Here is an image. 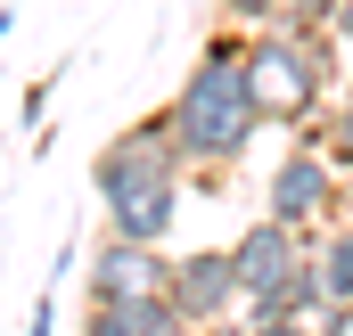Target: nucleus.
I'll return each instance as SVG.
<instances>
[{
  "label": "nucleus",
  "mask_w": 353,
  "mask_h": 336,
  "mask_svg": "<svg viewBox=\"0 0 353 336\" xmlns=\"http://www.w3.org/2000/svg\"><path fill=\"white\" fill-rule=\"evenodd\" d=\"M304 320H312V336H353V304H337V295H321V304H312Z\"/></svg>",
  "instance_id": "4468645a"
},
{
  "label": "nucleus",
  "mask_w": 353,
  "mask_h": 336,
  "mask_svg": "<svg viewBox=\"0 0 353 336\" xmlns=\"http://www.w3.org/2000/svg\"><path fill=\"white\" fill-rule=\"evenodd\" d=\"M345 222H353V172H345Z\"/></svg>",
  "instance_id": "aec40b11"
},
{
  "label": "nucleus",
  "mask_w": 353,
  "mask_h": 336,
  "mask_svg": "<svg viewBox=\"0 0 353 336\" xmlns=\"http://www.w3.org/2000/svg\"><path fill=\"white\" fill-rule=\"evenodd\" d=\"M165 304L181 312V328H214V320H239V262H230V246H189V254H173Z\"/></svg>",
  "instance_id": "39448f33"
},
{
  "label": "nucleus",
  "mask_w": 353,
  "mask_h": 336,
  "mask_svg": "<svg viewBox=\"0 0 353 336\" xmlns=\"http://www.w3.org/2000/svg\"><path fill=\"white\" fill-rule=\"evenodd\" d=\"M222 17L255 33V25H288V0H222Z\"/></svg>",
  "instance_id": "ddd939ff"
},
{
  "label": "nucleus",
  "mask_w": 353,
  "mask_h": 336,
  "mask_svg": "<svg viewBox=\"0 0 353 336\" xmlns=\"http://www.w3.org/2000/svg\"><path fill=\"white\" fill-rule=\"evenodd\" d=\"M304 230H288V222H247L239 238H230V262H239V304H271L279 287H288V271L304 262Z\"/></svg>",
  "instance_id": "0eeeda50"
},
{
  "label": "nucleus",
  "mask_w": 353,
  "mask_h": 336,
  "mask_svg": "<svg viewBox=\"0 0 353 336\" xmlns=\"http://www.w3.org/2000/svg\"><path fill=\"white\" fill-rule=\"evenodd\" d=\"M312 262H321V287H329L337 304H353V222H329V230L312 238Z\"/></svg>",
  "instance_id": "9b49d317"
},
{
  "label": "nucleus",
  "mask_w": 353,
  "mask_h": 336,
  "mask_svg": "<svg viewBox=\"0 0 353 336\" xmlns=\"http://www.w3.org/2000/svg\"><path fill=\"white\" fill-rule=\"evenodd\" d=\"M74 336H189V328L165 295H132V304H83Z\"/></svg>",
  "instance_id": "6e6552de"
},
{
  "label": "nucleus",
  "mask_w": 353,
  "mask_h": 336,
  "mask_svg": "<svg viewBox=\"0 0 353 336\" xmlns=\"http://www.w3.org/2000/svg\"><path fill=\"white\" fill-rule=\"evenodd\" d=\"M312 140H321V156H329L337 172H353V66H345V83L329 90V107H321Z\"/></svg>",
  "instance_id": "9d476101"
},
{
  "label": "nucleus",
  "mask_w": 353,
  "mask_h": 336,
  "mask_svg": "<svg viewBox=\"0 0 353 336\" xmlns=\"http://www.w3.org/2000/svg\"><path fill=\"white\" fill-rule=\"evenodd\" d=\"M239 328H247V336H312V320H296V312H263V304H239Z\"/></svg>",
  "instance_id": "f8f14e48"
},
{
  "label": "nucleus",
  "mask_w": 353,
  "mask_h": 336,
  "mask_svg": "<svg viewBox=\"0 0 353 336\" xmlns=\"http://www.w3.org/2000/svg\"><path fill=\"white\" fill-rule=\"evenodd\" d=\"M173 115V148H181V172H230L255 140L271 132L263 98L247 83V33H205L189 83L165 98Z\"/></svg>",
  "instance_id": "f257e3e1"
},
{
  "label": "nucleus",
  "mask_w": 353,
  "mask_h": 336,
  "mask_svg": "<svg viewBox=\"0 0 353 336\" xmlns=\"http://www.w3.org/2000/svg\"><path fill=\"white\" fill-rule=\"evenodd\" d=\"M165 180H181V148H173V115H165V107H148L140 123H123V132L99 148V165H90L99 205L140 197V189H165Z\"/></svg>",
  "instance_id": "20e7f679"
},
{
  "label": "nucleus",
  "mask_w": 353,
  "mask_h": 336,
  "mask_svg": "<svg viewBox=\"0 0 353 336\" xmlns=\"http://www.w3.org/2000/svg\"><path fill=\"white\" fill-rule=\"evenodd\" d=\"M263 213L288 222V230H304V238H321L329 222H345V172L321 156V140H288V156L263 180Z\"/></svg>",
  "instance_id": "7ed1b4c3"
},
{
  "label": "nucleus",
  "mask_w": 353,
  "mask_h": 336,
  "mask_svg": "<svg viewBox=\"0 0 353 336\" xmlns=\"http://www.w3.org/2000/svg\"><path fill=\"white\" fill-rule=\"evenodd\" d=\"M8 25H17V17H8V8H0V41H8Z\"/></svg>",
  "instance_id": "412c9836"
},
{
  "label": "nucleus",
  "mask_w": 353,
  "mask_h": 336,
  "mask_svg": "<svg viewBox=\"0 0 353 336\" xmlns=\"http://www.w3.org/2000/svg\"><path fill=\"white\" fill-rule=\"evenodd\" d=\"M41 115H50V83H25V90H17V123L41 132Z\"/></svg>",
  "instance_id": "2eb2a0df"
},
{
  "label": "nucleus",
  "mask_w": 353,
  "mask_h": 336,
  "mask_svg": "<svg viewBox=\"0 0 353 336\" xmlns=\"http://www.w3.org/2000/svg\"><path fill=\"white\" fill-rule=\"evenodd\" d=\"M33 336H58V312H50V295H41V312H33Z\"/></svg>",
  "instance_id": "a211bd4d"
},
{
  "label": "nucleus",
  "mask_w": 353,
  "mask_h": 336,
  "mask_svg": "<svg viewBox=\"0 0 353 336\" xmlns=\"http://www.w3.org/2000/svg\"><path fill=\"white\" fill-rule=\"evenodd\" d=\"M189 336H247L239 320H214V328H189Z\"/></svg>",
  "instance_id": "6ab92c4d"
},
{
  "label": "nucleus",
  "mask_w": 353,
  "mask_h": 336,
  "mask_svg": "<svg viewBox=\"0 0 353 336\" xmlns=\"http://www.w3.org/2000/svg\"><path fill=\"white\" fill-rule=\"evenodd\" d=\"M329 33H337V41L353 50V0H337V8H329Z\"/></svg>",
  "instance_id": "f3484780"
},
{
  "label": "nucleus",
  "mask_w": 353,
  "mask_h": 336,
  "mask_svg": "<svg viewBox=\"0 0 353 336\" xmlns=\"http://www.w3.org/2000/svg\"><path fill=\"white\" fill-rule=\"evenodd\" d=\"M337 0H288V25H329Z\"/></svg>",
  "instance_id": "dca6fc26"
},
{
  "label": "nucleus",
  "mask_w": 353,
  "mask_h": 336,
  "mask_svg": "<svg viewBox=\"0 0 353 336\" xmlns=\"http://www.w3.org/2000/svg\"><path fill=\"white\" fill-rule=\"evenodd\" d=\"M173 279V246H148V238H99L90 246V279H83V304H132V295H165Z\"/></svg>",
  "instance_id": "423d86ee"
},
{
  "label": "nucleus",
  "mask_w": 353,
  "mask_h": 336,
  "mask_svg": "<svg viewBox=\"0 0 353 336\" xmlns=\"http://www.w3.org/2000/svg\"><path fill=\"white\" fill-rule=\"evenodd\" d=\"M181 222V180H165V189H140V197H115L107 205V230L115 238H148V246H165Z\"/></svg>",
  "instance_id": "1a4fd4ad"
},
{
  "label": "nucleus",
  "mask_w": 353,
  "mask_h": 336,
  "mask_svg": "<svg viewBox=\"0 0 353 336\" xmlns=\"http://www.w3.org/2000/svg\"><path fill=\"white\" fill-rule=\"evenodd\" d=\"M345 66H353V50L329 25H255L247 33V83L263 98L271 132H288V140H312L329 90L345 83Z\"/></svg>",
  "instance_id": "f03ea898"
}]
</instances>
